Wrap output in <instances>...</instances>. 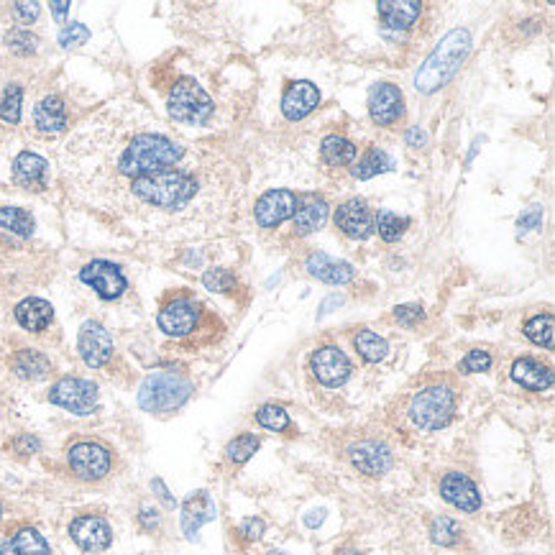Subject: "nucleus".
<instances>
[{
    "label": "nucleus",
    "mask_w": 555,
    "mask_h": 555,
    "mask_svg": "<svg viewBox=\"0 0 555 555\" xmlns=\"http://www.w3.org/2000/svg\"><path fill=\"white\" fill-rule=\"evenodd\" d=\"M139 519L146 530H157L159 527V512L157 510H151V507H143V510H141Z\"/></svg>",
    "instance_id": "obj_49"
},
{
    "label": "nucleus",
    "mask_w": 555,
    "mask_h": 555,
    "mask_svg": "<svg viewBox=\"0 0 555 555\" xmlns=\"http://www.w3.org/2000/svg\"><path fill=\"white\" fill-rule=\"evenodd\" d=\"M310 371L322 387H340L351 377V361L338 346H320L310 356Z\"/></svg>",
    "instance_id": "obj_9"
},
{
    "label": "nucleus",
    "mask_w": 555,
    "mask_h": 555,
    "mask_svg": "<svg viewBox=\"0 0 555 555\" xmlns=\"http://www.w3.org/2000/svg\"><path fill=\"white\" fill-rule=\"evenodd\" d=\"M0 555H52L46 540L34 527H20L0 543Z\"/></svg>",
    "instance_id": "obj_27"
},
{
    "label": "nucleus",
    "mask_w": 555,
    "mask_h": 555,
    "mask_svg": "<svg viewBox=\"0 0 555 555\" xmlns=\"http://www.w3.org/2000/svg\"><path fill=\"white\" fill-rule=\"evenodd\" d=\"M67 11H69V3H64V0H57V3H52V13H54V19L64 23L67 19Z\"/></svg>",
    "instance_id": "obj_52"
},
{
    "label": "nucleus",
    "mask_w": 555,
    "mask_h": 555,
    "mask_svg": "<svg viewBox=\"0 0 555 555\" xmlns=\"http://www.w3.org/2000/svg\"><path fill=\"white\" fill-rule=\"evenodd\" d=\"M16 448H19L20 453H34L37 448H39V440L37 437H31V436H23L16 440Z\"/></svg>",
    "instance_id": "obj_51"
},
{
    "label": "nucleus",
    "mask_w": 555,
    "mask_h": 555,
    "mask_svg": "<svg viewBox=\"0 0 555 555\" xmlns=\"http://www.w3.org/2000/svg\"><path fill=\"white\" fill-rule=\"evenodd\" d=\"M241 535L246 537V540H258V537L264 535V522L261 519H246L241 525Z\"/></svg>",
    "instance_id": "obj_47"
},
{
    "label": "nucleus",
    "mask_w": 555,
    "mask_h": 555,
    "mask_svg": "<svg viewBox=\"0 0 555 555\" xmlns=\"http://www.w3.org/2000/svg\"><path fill=\"white\" fill-rule=\"evenodd\" d=\"M461 535H463L461 525H458L456 519H451V517H436L430 522V540L436 545L451 548V545H456L458 540H461Z\"/></svg>",
    "instance_id": "obj_36"
},
{
    "label": "nucleus",
    "mask_w": 555,
    "mask_h": 555,
    "mask_svg": "<svg viewBox=\"0 0 555 555\" xmlns=\"http://www.w3.org/2000/svg\"><path fill=\"white\" fill-rule=\"evenodd\" d=\"M20 105H23V87L20 85H8L3 98H0V118L11 126H16L20 120Z\"/></svg>",
    "instance_id": "obj_38"
},
{
    "label": "nucleus",
    "mask_w": 555,
    "mask_h": 555,
    "mask_svg": "<svg viewBox=\"0 0 555 555\" xmlns=\"http://www.w3.org/2000/svg\"><path fill=\"white\" fill-rule=\"evenodd\" d=\"M379 19L384 20V26L387 29H392V31H404V29H410L417 19H420V13H422V5L417 3V0H384V3H379Z\"/></svg>",
    "instance_id": "obj_25"
},
{
    "label": "nucleus",
    "mask_w": 555,
    "mask_h": 555,
    "mask_svg": "<svg viewBox=\"0 0 555 555\" xmlns=\"http://www.w3.org/2000/svg\"><path fill=\"white\" fill-rule=\"evenodd\" d=\"M13 13H16V19H19L20 23H34V20L39 19L41 8L39 3H16V5H13Z\"/></svg>",
    "instance_id": "obj_46"
},
{
    "label": "nucleus",
    "mask_w": 555,
    "mask_h": 555,
    "mask_svg": "<svg viewBox=\"0 0 555 555\" xmlns=\"http://www.w3.org/2000/svg\"><path fill=\"white\" fill-rule=\"evenodd\" d=\"M407 412L420 430H440L456 415V395L445 384H430L412 396Z\"/></svg>",
    "instance_id": "obj_5"
},
{
    "label": "nucleus",
    "mask_w": 555,
    "mask_h": 555,
    "mask_svg": "<svg viewBox=\"0 0 555 555\" xmlns=\"http://www.w3.org/2000/svg\"><path fill=\"white\" fill-rule=\"evenodd\" d=\"M200 184L195 175L184 169H164L157 175H146L131 182V192L159 210H179L190 205L198 195Z\"/></svg>",
    "instance_id": "obj_3"
},
{
    "label": "nucleus",
    "mask_w": 555,
    "mask_h": 555,
    "mask_svg": "<svg viewBox=\"0 0 555 555\" xmlns=\"http://www.w3.org/2000/svg\"><path fill=\"white\" fill-rule=\"evenodd\" d=\"M258 445H261V440L257 436H251V433H243V436L233 437L231 443H228V448H225V458L231 461V463H246L249 458L254 456L258 451Z\"/></svg>",
    "instance_id": "obj_37"
},
{
    "label": "nucleus",
    "mask_w": 555,
    "mask_h": 555,
    "mask_svg": "<svg viewBox=\"0 0 555 555\" xmlns=\"http://www.w3.org/2000/svg\"><path fill=\"white\" fill-rule=\"evenodd\" d=\"M69 469L82 481H98L110 471V451L95 440H79L67 453Z\"/></svg>",
    "instance_id": "obj_8"
},
{
    "label": "nucleus",
    "mask_w": 555,
    "mask_h": 555,
    "mask_svg": "<svg viewBox=\"0 0 555 555\" xmlns=\"http://www.w3.org/2000/svg\"><path fill=\"white\" fill-rule=\"evenodd\" d=\"M0 228L11 231V233H16V236L29 238L31 233H34L37 223H34V218H31V213H26V210H20V208L8 205V208H0Z\"/></svg>",
    "instance_id": "obj_33"
},
{
    "label": "nucleus",
    "mask_w": 555,
    "mask_h": 555,
    "mask_svg": "<svg viewBox=\"0 0 555 555\" xmlns=\"http://www.w3.org/2000/svg\"><path fill=\"white\" fill-rule=\"evenodd\" d=\"M87 39H90V31H87V26H82V23H67V26L60 31V44L64 49L79 46V44H85Z\"/></svg>",
    "instance_id": "obj_43"
},
{
    "label": "nucleus",
    "mask_w": 555,
    "mask_h": 555,
    "mask_svg": "<svg viewBox=\"0 0 555 555\" xmlns=\"http://www.w3.org/2000/svg\"><path fill=\"white\" fill-rule=\"evenodd\" d=\"M169 116L187 126H202L213 116V100L195 79H179L169 93Z\"/></svg>",
    "instance_id": "obj_6"
},
{
    "label": "nucleus",
    "mask_w": 555,
    "mask_h": 555,
    "mask_svg": "<svg viewBox=\"0 0 555 555\" xmlns=\"http://www.w3.org/2000/svg\"><path fill=\"white\" fill-rule=\"evenodd\" d=\"M395 320L399 322V325L412 328V325H417V322H422V320H425V310H422V305H396Z\"/></svg>",
    "instance_id": "obj_44"
},
{
    "label": "nucleus",
    "mask_w": 555,
    "mask_h": 555,
    "mask_svg": "<svg viewBox=\"0 0 555 555\" xmlns=\"http://www.w3.org/2000/svg\"><path fill=\"white\" fill-rule=\"evenodd\" d=\"M69 537L75 540L79 551L85 553H102L113 543V530L110 525L98 515H82L72 519L69 525Z\"/></svg>",
    "instance_id": "obj_16"
},
{
    "label": "nucleus",
    "mask_w": 555,
    "mask_h": 555,
    "mask_svg": "<svg viewBox=\"0 0 555 555\" xmlns=\"http://www.w3.org/2000/svg\"><path fill=\"white\" fill-rule=\"evenodd\" d=\"M213 517H216L213 499L205 494V492H195V494L184 502V507H182V530H184V535L192 540V537L198 535L200 527L205 522H210Z\"/></svg>",
    "instance_id": "obj_24"
},
{
    "label": "nucleus",
    "mask_w": 555,
    "mask_h": 555,
    "mask_svg": "<svg viewBox=\"0 0 555 555\" xmlns=\"http://www.w3.org/2000/svg\"><path fill=\"white\" fill-rule=\"evenodd\" d=\"M5 41H8V49L13 54H19V57H29V54H34L39 49V39L31 31H26V29H13Z\"/></svg>",
    "instance_id": "obj_40"
},
{
    "label": "nucleus",
    "mask_w": 555,
    "mask_h": 555,
    "mask_svg": "<svg viewBox=\"0 0 555 555\" xmlns=\"http://www.w3.org/2000/svg\"><path fill=\"white\" fill-rule=\"evenodd\" d=\"M202 284H205V290H210V292H233L236 290V277L228 272V269H208L205 274H202Z\"/></svg>",
    "instance_id": "obj_41"
},
{
    "label": "nucleus",
    "mask_w": 555,
    "mask_h": 555,
    "mask_svg": "<svg viewBox=\"0 0 555 555\" xmlns=\"http://www.w3.org/2000/svg\"><path fill=\"white\" fill-rule=\"evenodd\" d=\"M200 322V305L190 298L167 302L159 313V328L172 338L190 336Z\"/></svg>",
    "instance_id": "obj_13"
},
{
    "label": "nucleus",
    "mask_w": 555,
    "mask_h": 555,
    "mask_svg": "<svg viewBox=\"0 0 555 555\" xmlns=\"http://www.w3.org/2000/svg\"><path fill=\"white\" fill-rule=\"evenodd\" d=\"M395 167L392 157L387 151H381L377 146H371L363 157L358 159V164L354 167V177L356 179H371L381 175V172H389Z\"/></svg>",
    "instance_id": "obj_32"
},
{
    "label": "nucleus",
    "mask_w": 555,
    "mask_h": 555,
    "mask_svg": "<svg viewBox=\"0 0 555 555\" xmlns=\"http://www.w3.org/2000/svg\"><path fill=\"white\" fill-rule=\"evenodd\" d=\"M298 213V195L290 190H269L257 200L254 218L261 228H277L284 220L295 218Z\"/></svg>",
    "instance_id": "obj_15"
},
{
    "label": "nucleus",
    "mask_w": 555,
    "mask_h": 555,
    "mask_svg": "<svg viewBox=\"0 0 555 555\" xmlns=\"http://www.w3.org/2000/svg\"><path fill=\"white\" fill-rule=\"evenodd\" d=\"M325 220H328V205L322 200H313L295 213V233L310 236V233H315L317 228H322Z\"/></svg>",
    "instance_id": "obj_29"
},
{
    "label": "nucleus",
    "mask_w": 555,
    "mask_h": 555,
    "mask_svg": "<svg viewBox=\"0 0 555 555\" xmlns=\"http://www.w3.org/2000/svg\"><path fill=\"white\" fill-rule=\"evenodd\" d=\"M16 377L26 379V381H37V379H44L49 371H52V363L49 358L44 356L37 348H20L19 354L11 361Z\"/></svg>",
    "instance_id": "obj_28"
},
{
    "label": "nucleus",
    "mask_w": 555,
    "mask_h": 555,
    "mask_svg": "<svg viewBox=\"0 0 555 555\" xmlns=\"http://www.w3.org/2000/svg\"><path fill=\"white\" fill-rule=\"evenodd\" d=\"M184 157V149L177 141L167 139L161 134H139L128 141L126 151L120 154V175L131 179L157 175L164 169H175L179 159Z\"/></svg>",
    "instance_id": "obj_2"
},
{
    "label": "nucleus",
    "mask_w": 555,
    "mask_h": 555,
    "mask_svg": "<svg viewBox=\"0 0 555 555\" xmlns=\"http://www.w3.org/2000/svg\"><path fill=\"white\" fill-rule=\"evenodd\" d=\"M320 157L331 167H346V164H351L356 159V146H354V141H348L346 136H328V139H322Z\"/></svg>",
    "instance_id": "obj_30"
},
{
    "label": "nucleus",
    "mask_w": 555,
    "mask_h": 555,
    "mask_svg": "<svg viewBox=\"0 0 555 555\" xmlns=\"http://www.w3.org/2000/svg\"><path fill=\"white\" fill-rule=\"evenodd\" d=\"M192 395V381L179 371H154L141 381L139 407L151 415L179 410Z\"/></svg>",
    "instance_id": "obj_4"
},
{
    "label": "nucleus",
    "mask_w": 555,
    "mask_h": 555,
    "mask_svg": "<svg viewBox=\"0 0 555 555\" xmlns=\"http://www.w3.org/2000/svg\"><path fill=\"white\" fill-rule=\"evenodd\" d=\"M46 175H49V164L46 159L34 154V151H20L19 157L13 159V179L16 184L39 192L46 187Z\"/></svg>",
    "instance_id": "obj_20"
},
{
    "label": "nucleus",
    "mask_w": 555,
    "mask_h": 555,
    "mask_svg": "<svg viewBox=\"0 0 555 555\" xmlns=\"http://www.w3.org/2000/svg\"><path fill=\"white\" fill-rule=\"evenodd\" d=\"M307 272L325 284H348L354 279V266L348 261H338V258L328 257L322 251H313L307 257Z\"/></svg>",
    "instance_id": "obj_21"
},
{
    "label": "nucleus",
    "mask_w": 555,
    "mask_h": 555,
    "mask_svg": "<svg viewBox=\"0 0 555 555\" xmlns=\"http://www.w3.org/2000/svg\"><path fill=\"white\" fill-rule=\"evenodd\" d=\"M320 102V90L307 79L290 82V87L282 95V113L287 120H302L310 116Z\"/></svg>",
    "instance_id": "obj_19"
},
{
    "label": "nucleus",
    "mask_w": 555,
    "mask_h": 555,
    "mask_svg": "<svg viewBox=\"0 0 555 555\" xmlns=\"http://www.w3.org/2000/svg\"><path fill=\"white\" fill-rule=\"evenodd\" d=\"M79 279L87 287H93L102 299H118L128 290V279L123 277L118 264H110V261H102V258L82 266Z\"/></svg>",
    "instance_id": "obj_10"
},
{
    "label": "nucleus",
    "mask_w": 555,
    "mask_h": 555,
    "mask_svg": "<svg viewBox=\"0 0 555 555\" xmlns=\"http://www.w3.org/2000/svg\"><path fill=\"white\" fill-rule=\"evenodd\" d=\"M471 52V34L466 29H453L448 31L428 60L422 61V67L417 69L415 87L422 95H433L440 87H445L461 64L466 61Z\"/></svg>",
    "instance_id": "obj_1"
},
{
    "label": "nucleus",
    "mask_w": 555,
    "mask_h": 555,
    "mask_svg": "<svg viewBox=\"0 0 555 555\" xmlns=\"http://www.w3.org/2000/svg\"><path fill=\"white\" fill-rule=\"evenodd\" d=\"M322 519H325V510H313L310 515L305 517V525H307V527H317Z\"/></svg>",
    "instance_id": "obj_53"
},
{
    "label": "nucleus",
    "mask_w": 555,
    "mask_h": 555,
    "mask_svg": "<svg viewBox=\"0 0 555 555\" xmlns=\"http://www.w3.org/2000/svg\"><path fill=\"white\" fill-rule=\"evenodd\" d=\"M336 555H361V553H358V551H340V553Z\"/></svg>",
    "instance_id": "obj_54"
},
{
    "label": "nucleus",
    "mask_w": 555,
    "mask_h": 555,
    "mask_svg": "<svg viewBox=\"0 0 555 555\" xmlns=\"http://www.w3.org/2000/svg\"><path fill=\"white\" fill-rule=\"evenodd\" d=\"M336 225L354 241H363L374 233V216L363 200H348L336 210Z\"/></svg>",
    "instance_id": "obj_18"
},
{
    "label": "nucleus",
    "mask_w": 555,
    "mask_h": 555,
    "mask_svg": "<svg viewBox=\"0 0 555 555\" xmlns=\"http://www.w3.org/2000/svg\"><path fill=\"white\" fill-rule=\"evenodd\" d=\"M34 123L41 134H60L67 128V108L57 95H46L34 108Z\"/></svg>",
    "instance_id": "obj_26"
},
{
    "label": "nucleus",
    "mask_w": 555,
    "mask_h": 555,
    "mask_svg": "<svg viewBox=\"0 0 555 555\" xmlns=\"http://www.w3.org/2000/svg\"><path fill=\"white\" fill-rule=\"evenodd\" d=\"M78 348L82 361L93 369L105 366L113 358V338L105 331V325H100L98 320H87L79 328Z\"/></svg>",
    "instance_id": "obj_12"
},
{
    "label": "nucleus",
    "mask_w": 555,
    "mask_h": 555,
    "mask_svg": "<svg viewBox=\"0 0 555 555\" xmlns=\"http://www.w3.org/2000/svg\"><path fill=\"white\" fill-rule=\"evenodd\" d=\"M512 379L530 392H545L555 381L551 366L540 363L535 358H517L512 363Z\"/></svg>",
    "instance_id": "obj_22"
},
{
    "label": "nucleus",
    "mask_w": 555,
    "mask_h": 555,
    "mask_svg": "<svg viewBox=\"0 0 555 555\" xmlns=\"http://www.w3.org/2000/svg\"><path fill=\"white\" fill-rule=\"evenodd\" d=\"M0 517H3V507H0Z\"/></svg>",
    "instance_id": "obj_55"
},
{
    "label": "nucleus",
    "mask_w": 555,
    "mask_h": 555,
    "mask_svg": "<svg viewBox=\"0 0 555 555\" xmlns=\"http://www.w3.org/2000/svg\"><path fill=\"white\" fill-rule=\"evenodd\" d=\"M16 320L29 333H44L54 320V307L46 299L29 298L16 305Z\"/></svg>",
    "instance_id": "obj_23"
},
{
    "label": "nucleus",
    "mask_w": 555,
    "mask_h": 555,
    "mask_svg": "<svg viewBox=\"0 0 555 555\" xmlns=\"http://www.w3.org/2000/svg\"><path fill=\"white\" fill-rule=\"evenodd\" d=\"M151 489H154V492H159V499H161L167 507H175V499L169 496V489L164 486V481H161V478H154V481H151Z\"/></svg>",
    "instance_id": "obj_50"
},
{
    "label": "nucleus",
    "mask_w": 555,
    "mask_h": 555,
    "mask_svg": "<svg viewBox=\"0 0 555 555\" xmlns=\"http://www.w3.org/2000/svg\"><path fill=\"white\" fill-rule=\"evenodd\" d=\"M525 336L530 338L540 348H553L555 343V320L553 315H535L525 322Z\"/></svg>",
    "instance_id": "obj_34"
},
{
    "label": "nucleus",
    "mask_w": 555,
    "mask_h": 555,
    "mask_svg": "<svg viewBox=\"0 0 555 555\" xmlns=\"http://www.w3.org/2000/svg\"><path fill=\"white\" fill-rule=\"evenodd\" d=\"M543 223V208L540 205H533V208H527L519 220H517V228H519V233H527V231H533Z\"/></svg>",
    "instance_id": "obj_45"
},
{
    "label": "nucleus",
    "mask_w": 555,
    "mask_h": 555,
    "mask_svg": "<svg viewBox=\"0 0 555 555\" xmlns=\"http://www.w3.org/2000/svg\"><path fill=\"white\" fill-rule=\"evenodd\" d=\"M354 346H356L358 356L363 358V361H369V363H379L389 354V343L381 336H377L374 331H366V328L358 331L356 336H354Z\"/></svg>",
    "instance_id": "obj_31"
},
{
    "label": "nucleus",
    "mask_w": 555,
    "mask_h": 555,
    "mask_svg": "<svg viewBox=\"0 0 555 555\" xmlns=\"http://www.w3.org/2000/svg\"><path fill=\"white\" fill-rule=\"evenodd\" d=\"M440 496L461 512H478L481 510V494H478L476 484L461 471H451V474L443 476Z\"/></svg>",
    "instance_id": "obj_17"
},
{
    "label": "nucleus",
    "mask_w": 555,
    "mask_h": 555,
    "mask_svg": "<svg viewBox=\"0 0 555 555\" xmlns=\"http://www.w3.org/2000/svg\"><path fill=\"white\" fill-rule=\"evenodd\" d=\"M369 113L377 126H395L404 118V95L392 82H379L369 90Z\"/></svg>",
    "instance_id": "obj_11"
},
{
    "label": "nucleus",
    "mask_w": 555,
    "mask_h": 555,
    "mask_svg": "<svg viewBox=\"0 0 555 555\" xmlns=\"http://www.w3.org/2000/svg\"><path fill=\"white\" fill-rule=\"evenodd\" d=\"M257 422L264 430H272V433H282L290 428V415L284 407L279 404H264L257 412Z\"/></svg>",
    "instance_id": "obj_39"
},
{
    "label": "nucleus",
    "mask_w": 555,
    "mask_h": 555,
    "mask_svg": "<svg viewBox=\"0 0 555 555\" xmlns=\"http://www.w3.org/2000/svg\"><path fill=\"white\" fill-rule=\"evenodd\" d=\"M407 225H410V220L396 216L392 210H381L377 220H374V231H379V236L384 238L387 243H395V241L404 236Z\"/></svg>",
    "instance_id": "obj_35"
},
{
    "label": "nucleus",
    "mask_w": 555,
    "mask_h": 555,
    "mask_svg": "<svg viewBox=\"0 0 555 555\" xmlns=\"http://www.w3.org/2000/svg\"><path fill=\"white\" fill-rule=\"evenodd\" d=\"M404 141H407V146H412V149H420V146H425V143H428V134H425L420 126H412V128L407 131Z\"/></svg>",
    "instance_id": "obj_48"
},
{
    "label": "nucleus",
    "mask_w": 555,
    "mask_h": 555,
    "mask_svg": "<svg viewBox=\"0 0 555 555\" xmlns=\"http://www.w3.org/2000/svg\"><path fill=\"white\" fill-rule=\"evenodd\" d=\"M492 366V356H489V351H481V348H474V351H469L463 361L458 363V371L461 374H478V371H486Z\"/></svg>",
    "instance_id": "obj_42"
},
{
    "label": "nucleus",
    "mask_w": 555,
    "mask_h": 555,
    "mask_svg": "<svg viewBox=\"0 0 555 555\" xmlns=\"http://www.w3.org/2000/svg\"><path fill=\"white\" fill-rule=\"evenodd\" d=\"M49 402L72 415H90L98 407V384L87 379L64 377L52 387Z\"/></svg>",
    "instance_id": "obj_7"
},
{
    "label": "nucleus",
    "mask_w": 555,
    "mask_h": 555,
    "mask_svg": "<svg viewBox=\"0 0 555 555\" xmlns=\"http://www.w3.org/2000/svg\"><path fill=\"white\" fill-rule=\"evenodd\" d=\"M348 461L354 463V469H358L361 474L366 476H384L395 458H392V451L387 443H379V440H358V443H351L348 445Z\"/></svg>",
    "instance_id": "obj_14"
}]
</instances>
